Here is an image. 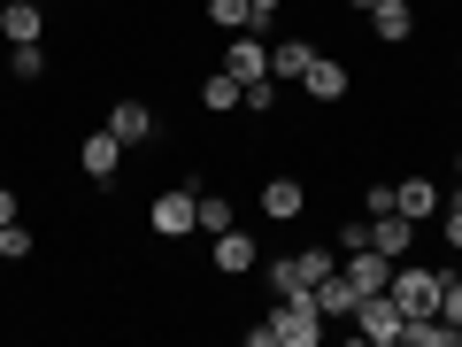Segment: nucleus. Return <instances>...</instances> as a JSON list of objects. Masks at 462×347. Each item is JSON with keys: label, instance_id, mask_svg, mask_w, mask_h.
Here are the masks:
<instances>
[{"label": "nucleus", "instance_id": "obj_1", "mask_svg": "<svg viewBox=\"0 0 462 347\" xmlns=\"http://www.w3.org/2000/svg\"><path fill=\"white\" fill-rule=\"evenodd\" d=\"M263 324H270V340H278V347H316V340H324V309H316V286L285 294V309H278V316H263Z\"/></svg>", "mask_w": 462, "mask_h": 347}, {"label": "nucleus", "instance_id": "obj_2", "mask_svg": "<svg viewBox=\"0 0 462 347\" xmlns=\"http://www.w3.org/2000/svg\"><path fill=\"white\" fill-rule=\"evenodd\" d=\"M385 294H393L401 316H431V309H439V270H424V263H409V255H401L393 278H385Z\"/></svg>", "mask_w": 462, "mask_h": 347}, {"label": "nucleus", "instance_id": "obj_3", "mask_svg": "<svg viewBox=\"0 0 462 347\" xmlns=\"http://www.w3.org/2000/svg\"><path fill=\"white\" fill-rule=\"evenodd\" d=\"M401 324H409V316L393 309V294H363V301H355V332H363V340L401 347Z\"/></svg>", "mask_w": 462, "mask_h": 347}, {"label": "nucleus", "instance_id": "obj_4", "mask_svg": "<svg viewBox=\"0 0 462 347\" xmlns=\"http://www.w3.org/2000/svg\"><path fill=\"white\" fill-rule=\"evenodd\" d=\"M363 248H378V255H393V263H401V255L416 248V224L401 209H378V216H363Z\"/></svg>", "mask_w": 462, "mask_h": 347}, {"label": "nucleus", "instance_id": "obj_5", "mask_svg": "<svg viewBox=\"0 0 462 347\" xmlns=\"http://www.w3.org/2000/svg\"><path fill=\"white\" fill-rule=\"evenodd\" d=\"M346 286L355 294H385V278H393V255H378V248H346Z\"/></svg>", "mask_w": 462, "mask_h": 347}, {"label": "nucleus", "instance_id": "obj_6", "mask_svg": "<svg viewBox=\"0 0 462 347\" xmlns=\"http://www.w3.org/2000/svg\"><path fill=\"white\" fill-rule=\"evenodd\" d=\"M193 209H200V193H193V185H178V193H162L147 209V224L162 231V239H178V231H193Z\"/></svg>", "mask_w": 462, "mask_h": 347}, {"label": "nucleus", "instance_id": "obj_7", "mask_svg": "<svg viewBox=\"0 0 462 347\" xmlns=\"http://www.w3.org/2000/svg\"><path fill=\"white\" fill-rule=\"evenodd\" d=\"M78 163H85V178H100V185H108L116 170H124V139H116V132H93V139H85V155H78Z\"/></svg>", "mask_w": 462, "mask_h": 347}, {"label": "nucleus", "instance_id": "obj_8", "mask_svg": "<svg viewBox=\"0 0 462 347\" xmlns=\"http://www.w3.org/2000/svg\"><path fill=\"white\" fill-rule=\"evenodd\" d=\"M393 209L409 216V224H424V216H439V185H431V178H401L393 185Z\"/></svg>", "mask_w": 462, "mask_h": 347}, {"label": "nucleus", "instance_id": "obj_9", "mask_svg": "<svg viewBox=\"0 0 462 347\" xmlns=\"http://www.w3.org/2000/svg\"><path fill=\"white\" fill-rule=\"evenodd\" d=\"M300 85H309L316 100H346V85H355V70H346V62H331V54H316V62H309V78H300Z\"/></svg>", "mask_w": 462, "mask_h": 347}, {"label": "nucleus", "instance_id": "obj_10", "mask_svg": "<svg viewBox=\"0 0 462 347\" xmlns=\"http://www.w3.org/2000/svg\"><path fill=\"white\" fill-rule=\"evenodd\" d=\"M108 132L124 139V147H139V139L154 132V108H147V100H116V108H108Z\"/></svg>", "mask_w": 462, "mask_h": 347}, {"label": "nucleus", "instance_id": "obj_11", "mask_svg": "<svg viewBox=\"0 0 462 347\" xmlns=\"http://www.w3.org/2000/svg\"><path fill=\"white\" fill-rule=\"evenodd\" d=\"M224 70H231L239 85H247V78H270V47H254L247 32H231V54H224Z\"/></svg>", "mask_w": 462, "mask_h": 347}, {"label": "nucleus", "instance_id": "obj_12", "mask_svg": "<svg viewBox=\"0 0 462 347\" xmlns=\"http://www.w3.org/2000/svg\"><path fill=\"white\" fill-rule=\"evenodd\" d=\"M300 209H309V193H300V178H270V185H263V216H278V224H293Z\"/></svg>", "mask_w": 462, "mask_h": 347}, {"label": "nucleus", "instance_id": "obj_13", "mask_svg": "<svg viewBox=\"0 0 462 347\" xmlns=\"http://www.w3.org/2000/svg\"><path fill=\"white\" fill-rule=\"evenodd\" d=\"M370 32L378 39H409L416 32V0H378V8H370Z\"/></svg>", "mask_w": 462, "mask_h": 347}, {"label": "nucleus", "instance_id": "obj_14", "mask_svg": "<svg viewBox=\"0 0 462 347\" xmlns=\"http://www.w3.org/2000/svg\"><path fill=\"white\" fill-rule=\"evenodd\" d=\"M355 301H363V294L346 286V270H331V278L316 286V309H324V324H339V316H355Z\"/></svg>", "mask_w": 462, "mask_h": 347}, {"label": "nucleus", "instance_id": "obj_15", "mask_svg": "<svg viewBox=\"0 0 462 347\" xmlns=\"http://www.w3.org/2000/svg\"><path fill=\"white\" fill-rule=\"evenodd\" d=\"M216 270H231V278H239V270H254V239H247L239 224L216 231Z\"/></svg>", "mask_w": 462, "mask_h": 347}, {"label": "nucleus", "instance_id": "obj_16", "mask_svg": "<svg viewBox=\"0 0 462 347\" xmlns=\"http://www.w3.org/2000/svg\"><path fill=\"white\" fill-rule=\"evenodd\" d=\"M309 62H316L309 39H278V47H270V78H309Z\"/></svg>", "mask_w": 462, "mask_h": 347}, {"label": "nucleus", "instance_id": "obj_17", "mask_svg": "<svg viewBox=\"0 0 462 347\" xmlns=\"http://www.w3.org/2000/svg\"><path fill=\"white\" fill-rule=\"evenodd\" d=\"M0 32H8V39H39V32H47L39 0H8V8H0Z\"/></svg>", "mask_w": 462, "mask_h": 347}, {"label": "nucleus", "instance_id": "obj_18", "mask_svg": "<svg viewBox=\"0 0 462 347\" xmlns=\"http://www.w3.org/2000/svg\"><path fill=\"white\" fill-rule=\"evenodd\" d=\"M208 23L216 32H254L263 16H254V0H208Z\"/></svg>", "mask_w": 462, "mask_h": 347}, {"label": "nucleus", "instance_id": "obj_19", "mask_svg": "<svg viewBox=\"0 0 462 347\" xmlns=\"http://www.w3.org/2000/svg\"><path fill=\"white\" fill-rule=\"evenodd\" d=\"M8 78H47V47H39V39H16V47H8Z\"/></svg>", "mask_w": 462, "mask_h": 347}, {"label": "nucleus", "instance_id": "obj_20", "mask_svg": "<svg viewBox=\"0 0 462 347\" xmlns=\"http://www.w3.org/2000/svg\"><path fill=\"white\" fill-rule=\"evenodd\" d=\"M293 270H300V286H324L331 270H339V255H331V248H300V255H293Z\"/></svg>", "mask_w": 462, "mask_h": 347}, {"label": "nucleus", "instance_id": "obj_21", "mask_svg": "<svg viewBox=\"0 0 462 347\" xmlns=\"http://www.w3.org/2000/svg\"><path fill=\"white\" fill-rule=\"evenodd\" d=\"M231 100H239V78H231V70H216V78L200 85V108H208V116H224Z\"/></svg>", "mask_w": 462, "mask_h": 347}, {"label": "nucleus", "instance_id": "obj_22", "mask_svg": "<svg viewBox=\"0 0 462 347\" xmlns=\"http://www.w3.org/2000/svg\"><path fill=\"white\" fill-rule=\"evenodd\" d=\"M193 231H208V239H216V231H231V201H208V193H200V209H193Z\"/></svg>", "mask_w": 462, "mask_h": 347}, {"label": "nucleus", "instance_id": "obj_23", "mask_svg": "<svg viewBox=\"0 0 462 347\" xmlns=\"http://www.w3.org/2000/svg\"><path fill=\"white\" fill-rule=\"evenodd\" d=\"M431 316H447V324H462V278L455 270H439V309Z\"/></svg>", "mask_w": 462, "mask_h": 347}, {"label": "nucleus", "instance_id": "obj_24", "mask_svg": "<svg viewBox=\"0 0 462 347\" xmlns=\"http://www.w3.org/2000/svg\"><path fill=\"white\" fill-rule=\"evenodd\" d=\"M239 100H247L254 116H270V108H278V85H270V78H247V85H239Z\"/></svg>", "mask_w": 462, "mask_h": 347}, {"label": "nucleus", "instance_id": "obj_25", "mask_svg": "<svg viewBox=\"0 0 462 347\" xmlns=\"http://www.w3.org/2000/svg\"><path fill=\"white\" fill-rule=\"evenodd\" d=\"M23 255H32V231H23V224H0V263H23Z\"/></svg>", "mask_w": 462, "mask_h": 347}, {"label": "nucleus", "instance_id": "obj_26", "mask_svg": "<svg viewBox=\"0 0 462 347\" xmlns=\"http://www.w3.org/2000/svg\"><path fill=\"white\" fill-rule=\"evenodd\" d=\"M270 286H278V294H300V270H293V255H285V263H270Z\"/></svg>", "mask_w": 462, "mask_h": 347}, {"label": "nucleus", "instance_id": "obj_27", "mask_svg": "<svg viewBox=\"0 0 462 347\" xmlns=\"http://www.w3.org/2000/svg\"><path fill=\"white\" fill-rule=\"evenodd\" d=\"M439 224H447V248L462 255V201H447V216H439Z\"/></svg>", "mask_w": 462, "mask_h": 347}, {"label": "nucleus", "instance_id": "obj_28", "mask_svg": "<svg viewBox=\"0 0 462 347\" xmlns=\"http://www.w3.org/2000/svg\"><path fill=\"white\" fill-rule=\"evenodd\" d=\"M0 224H16V193L8 185H0Z\"/></svg>", "mask_w": 462, "mask_h": 347}, {"label": "nucleus", "instance_id": "obj_29", "mask_svg": "<svg viewBox=\"0 0 462 347\" xmlns=\"http://www.w3.org/2000/svg\"><path fill=\"white\" fill-rule=\"evenodd\" d=\"M278 8H285V0H254V16H278Z\"/></svg>", "mask_w": 462, "mask_h": 347}, {"label": "nucleus", "instance_id": "obj_30", "mask_svg": "<svg viewBox=\"0 0 462 347\" xmlns=\"http://www.w3.org/2000/svg\"><path fill=\"white\" fill-rule=\"evenodd\" d=\"M346 8H355V16H370V8H378V0H346Z\"/></svg>", "mask_w": 462, "mask_h": 347}, {"label": "nucleus", "instance_id": "obj_31", "mask_svg": "<svg viewBox=\"0 0 462 347\" xmlns=\"http://www.w3.org/2000/svg\"><path fill=\"white\" fill-rule=\"evenodd\" d=\"M455 170H462V163H455Z\"/></svg>", "mask_w": 462, "mask_h": 347}]
</instances>
